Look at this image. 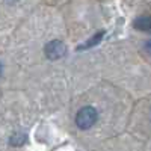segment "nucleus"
I'll return each mask as SVG.
<instances>
[{
	"label": "nucleus",
	"mask_w": 151,
	"mask_h": 151,
	"mask_svg": "<svg viewBox=\"0 0 151 151\" xmlns=\"http://www.w3.org/2000/svg\"><path fill=\"white\" fill-rule=\"evenodd\" d=\"M97 118H98L97 110L92 106H85L76 115V125L80 130H88L97 122Z\"/></svg>",
	"instance_id": "1"
},
{
	"label": "nucleus",
	"mask_w": 151,
	"mask_h": 151,
	"mask_svg": "<svg viewBox=\"0 0 151 151\" xmlns=\"http://www.w3.org/2000/svg\"><path fill=\"white\" fill-rule=\"evenodd\" d=\"M26 141V136L24 134H14L11 137V145H21Z\"/></svg>",
	"instance_id": "5"
},
{
	"label": "nucleus",
	"mask_w": 151,
	"mask_h": 151,
	"mask_svg": "<svg viewBox=\"0 0 151 151\" xmlns=\"http://www.w3.org/2000/svg\"><path fill=\"white\" fill-rule=\"evenodd\" d=\"M145 52L151 55V40H148V41L145 42Z\"/></svg>",
	"instance_id": "6"
},
{
	"label": "nucleus",
	"mask_w": 151,
	"mask_h": 151,
	"mask_svg": "<svg viewBox=\"0 0 151 151\" xmlns=\"http://www.w3.org/2000/svg\"><path fill=\"white\" fill-rule=\"evenodd\" d=\"M133 27L136 30H141V32H151V15L137 17L133 21Z\"/></svg>",
	"instance_id": "3"
},
{
	"label": "nucleus",
	"mask_w": 151,
	"mask_h": 151,
	"mask_svg": "<svg viewBox=\"0 0 151 151\" xmlns=\"http://www.w3.org/2000/svg\"><path fill=\"white\" fill-rule=\"evenodd\" d=\"M67 55V45L62 42V41H52L45 45V56L50 60H58L60 58H64Z\"/></svg>",
	"instance_id": "2"
},
{
	"label": "nucleus",
	"mask_w": 151,
	"mask_h": 151,
	"mask_svg": "<svg viewBox=\"0 0 151 151\" xmlns=\"http://www.w3.org/2000/svg\"><path fill=\"white\" fill-rule=\"evenodd\" d=\"M103 35H104V32H100L98 35H94L89 41H88L85 45H82V47H79V50H83V48H89V47H92V45H95V44H98L100 42V40L103 38Z\"/></svg>",
	"instance_id": "4"
}]
</instances>
